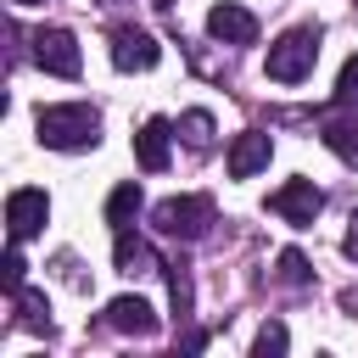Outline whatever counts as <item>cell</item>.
<instances>
[{
	"instance_id": "21",
	"label": "cell",
	"mask_w": 358,
	"mask_h": 358,
	"mask_svg": "<svg viewBox=\"0 0 358 358\" xmlns=\"http://www.w3.org/2000/svg\"><path fill=\"white\" fill-rule=\"evenodd\" d=\"M22 268H28V263H22V241H11L6 257H0V285H6V296L22 291Z\"/></svg>"
},
{
	"instance_id": "18",
	"label": "cell",
	"mask_w": 358,
	"mask_h": 358,
	"mask_svg": "<svg viewBox=\"0 0 358 358\" xmlns=\"http://www.w3.org/2000/svg\"><path fill=\"white\" fill-rule=\"evenodd\" d=\"M274 280H280V285H308L313 268H308L302 252H280V257H274Z\"/></svg>"
},
{
	"instance_id": "16",
	"label": "cell",
	"mask_w": 358,
	"mask_h": 358,
	"mask_svg": "<svg viewBox=\"0 0 358 358\" xmlns=\"http://www.w3.org/2000/svg\"><path fill=\"white\" fill-rule=\"evenodd\" d=\"M179 134H185V145L207 151V145H213V112H201V106L185 112V117H179Z\"/></svg>"
},
{
	"instance_id": "22",
	"label": "cell",
	"mask_w": 358,
	"mask_h": 358,
	"mask_svg": "<svg viewBox=\"0 0 358 358\" xmlns=\"http://www.w3.org/2000/svg\"><path fill=\"white\" fill-rule=\"evenodd\" d=\"M341 252L358 263V207H352V218H347V235H341Z\"/></svg>"
},
{
	"instance_id": "17",
	"label": "cell",
	"mask_w": 358,
	"mask_h": 358,
	"mask_svg": "<svg viewBox=\"0 0 358 358\" xmlns=\"http://www.w3.org/2000/svg\"><path fill=\"white\" fill-rule=\"evenodd\" d=\"M285 347H291V336H285V324H280V319H268V324L252 336V358H280Z\"/></svg>"
},
{
	"instance_id": "6",
	"label": "cell",
	"mask_w": 358,
	"mask_h": 358,
	"mask_svg": "<svg viewBox=\"0 0 358 358\" xmlns=\"http://www.w3.org/2000/svg\"><path fill=\"white\" fill-rule=\"evenodd\" d=\"M45 218H50V196H45V190L22 185V190H11V196H6V229H11V241L39 235V229H45Z\"/></svg>"
},
{
	"instance_id": "10",
	"label": "cell",
	"mask_w": 358,
	"mask_h": 358,
	"mask_svg": "<svg viewBox=\"0 0 358 358\" xmlns=\"http://www.w3.org/2000/svg\"><path fill=\"white\" fill-rule=\"evenodd\" d=\"M168 140H173V123L168 117H145L140 134H134V162L145 173H162L168 168Z\"/></svg>"
},
{
	"instance_id": "13",
	"label": "cell",
	"mask_w": 358,
	"mask_h": 358,
	"mask_svg": "<svg viewBox=\"0 0 358 358\" xmlns=\"http://www.w3.org/2000/svg\"><path fill=\"white\" fill-rule=\"evenodd\" d=\"M140 207H145V196H140V179H123V185L106 196V224H112V229H129Z\"/></svg>"
},
{
	"instance_id": "8",
	"label": "cell",
	"mask_w": 358,
	"mask_h": 358,
	"mask_svg": "<svg viewBox=\"0 0 358 358\" xmlns=\"http://www.w3.org/2000/svg\"><path fill=\"white\" fill-rule=\"evenodd\" d=\"M268 157H274V140L263 134V129H246V134H235L229 140V179H252V173H263L268 168Z\"/></svg>"
},
{
	"instance_id": "11",
	"label": "cell",
	"mask_w": 358,
	"mask_h": 358,
	"mask_svg": "<svg viewBox=\"0 0 358 358\" xmlns=\"http://www.w3.org/2000/svg\"><path fill=\"white\" fill-rule=\"evenodd\" d=\"M106 324L123 330V336H157V313L145 296H112L106 302Z\"/></svg>"
},
{
	"instance_id": "2",
	"label": "cell",
	"mask_w": 358,
	"mask_h": 358,
	"mask_svg": "<svg viewBox=\"0 0 358 358\" xmlns=\"http://www.w3.org/2000/svg\"><path fill=\"white\" fill-rule=\"evenodd\" d=\"M313 62H319V28L313 22H302V28H285L274 45H268V78L274 84H302L308 73H313Z\"/></svg>"
},
{
	"instance_id": "7",
	"label": "cell",
	"mask_w": 358,
	"mask_h": 358,
	"mask_svg": "<svg viewBox=\"0 0 358 358\" xmlns=\"http://www.w3.org/2000/svg\"><path fill=\"white\" fill-rule=\"evenodd\" d=\"M157 56H162V45L145 28H112V67L117 73H145V67H157Z\"/></svg>"
},
{
	"instance_id": "5",
	"label": "cell",
	"mask_w": 358,
	"mask_h": 358,
	"mask_svg": "<svg viewBox=\"0 0 358 358\" xmlns=\"http://www.w3.org/2000/svg\"><path fill=\"white\" fill-rule=\"evenodd\" d=\"M34 62L45 67V73H56V78H78V39L67 34V28H39L34 34Z\"/></svg>"
},
{
	"instance_id": "25",
	"label": "cell",
	"mask_w": 358,
	"mask_h": 358,
	"mask_svg": "<svg viewBox=\"0 0 358 358\" xmlns=\"http://www.w3.org/2000/svg\"><path fill=\"white\" fill-rule=\"evenodd\" d=\"M95 6H117V0H95Z\"/></svg>"
},
{
	"instance_id": "15",
	"label": "cell",
	"mask_w": 358,
	"mask_h": 358,
	"mask_svg": "<svg viewBox=\"0 0 358 358\" xmlns=\"http://www.w3.org/2000/svg\"><path fill=\"white\" fill-rule=\"evenodd\" d=\"M11 302H17V324H22V330H45V336H50V308H45L39 291L22 285V291H11Z\"/></svg>"
},
{
	"instance_id": "9",
	"label": "cell",
	"mask_w": 358,
	"mask_h": 358,
	"mask_svg": "<svg viewBox=\"0 0 358 358\" xmlns=\"http://www.w3.org/2000/svg\"><path fill=\"white\" fill-rule=\"evenodd\" d=\"M207 34H213L218 45H252V39H257V17H252L246 6H235V0H224V6L207 11Z\"/></svg>"
},
{
	"instance_id": "20",
	"label": "cell",
	"mask_w": 358,
	"mask_h": 358,
	"mask_svg": "<svg viewBox=\"0 0 358 358\" xmlns=\"http://www.w3.org/2000/svg\"><path fill=\"white\" fill-rule=\"evenodd\" d=\"M336 106L341 112H358V56L341 62V78H336Z\"/></svg>"
},
{
	"instance_id": "4",
	"label": "cell",
	"mask_w": 358,
	"mask_h": 358,
	"mask_svg": "<svg viewBox=\"0 0 358 358\" xmlns=\"http://www.w3.org/2000/svg\"><path fill=\"white\" fill-rule=\"evenodd\" d=\"M268 213H280L285 224H296V229H308L319 213H324V190L313 185V179H285L274 196H268Z\"/></svg>"
},
{
	"instance_id": "23",
	"label": "cell",
	"mask_w": 358,
	"mask_h": 358,
	"mask_svg": "<svg viewBox=\"0 0 358 358\" xmlns=\"http://www.w3.org/2000/svg\"><path fill=\"white\" fill-rule=\"evenodd\" d=\"M201 347H207V330H185L179 336V352H201Z\"/></svg>"
},
{
	"instance_id": "19",
	"label": "cell",
	"mask_w": 358,
	"mask_h": 358,
	"mask_svg": "<svg viewBox=\"0 0 358 358\" xmlns=\"http://www.w3.org/2000/svg\"><path fill=\"white\" fill-rule=\"evenodd\" d=\"M168 291H173V313H179V319H190V308H196V285H190V268H185V263H173Z\"/></svg>"
},
{
	"instance_id": "12",
	"label": "cell",
	"mask_w": 358,
	"mask_h": 358,
	"mask_svg": "<svg viewBox=\"0 0 358 358\" xmlns=\"http://www.w3.org/2000/svg\"><path fill=\"white\" fill-rule=\"evenodd\" d=\"M112 263H117V274H151V268H157V252H151L140 235L117 229V241H112Z\"/></svg>"
},
{
	"instance_id": "14",
	"label": "cell",
	"mask_w": 358,
	"mask_h": 358,
	"mask_svg": "<svg viewBox=\"0 0 358 358\" xmlns=\"http://www.w3.org/2000/svg\"><path fill=\"white\" fill-rule=\"evenodd\" d=\"M319 140H324L347 168H358V117H330V123L319 129Z\"/></svg>"
},
{
	"instance_id": "26",
	"label": "cell",
	"mask_w": 358,
	"mask_h": 358,
	"mask_svg": "<svg viewBox=\"0 0 358 358\" xmlns=\"http://www.w3.org/2000/svg\"><path fill=\"white\" fill-rule=\"evenodd\" d=\"M157 6H168V0H157Z\"/></svg>"
},
{
	"instance_id": "3",
	"label": "cell",
	"mask_w": 358,
	"mask_h": 358,
	"mask_svg": "<svg viewBox=\"0 0 358 358\" xmlns=\"http://www.w3.org/2000/svg\"><path fill=\"white\" fill-rule=\"evenodd\" d=\"M151 224L173 241H201L213 229V196H168L151 207Z\"/></svg>"
},
{
	"instance_id": "1",
	"label": "cell",
	"mask_w": 358,
	"mask_h": 358,
	"mask_svg": "<svg viewBox=\"0 0 358 358\" xmlns=\"http://www.w3.org/2000/svg\"><path fill=\"white\" fill-rule=\"evenodd\" d=\"M34 134L50 151H90L101 140V112L90 101H56V106L34 112Z\"/></svg>"
},
{
	"instance_id": "24",
	"label": "cell",
	"mask_w": 358,
	"mask_h": 358,
	"mask_svg": "<svg viewBox=\"0 0 358 358\" xmlns=\"http://www.w3.org/2000/svg\"><path fill=\"white\" fill-rule=\"evenodd\" d=\"M11 6H45V0H11Z\"/></svg>"
}]
</instances>
